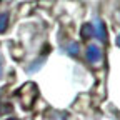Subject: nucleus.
I'll use <instances>...</instances> for the list:
<instances>
[{
    "label": "nucleus",
    "mask_w": 120,
    "mask_h": 120,
    "mask_svg": "<svg viewBox=\"0 0 120 120\" xmlns=\"http://www.w3.org/2000/svg\"><path fill=\"white\" fill-rule=\"evenodd\" d=\"M85 57H87V62H90V64H98V62H102V49L100 47H97V45H88L87 47V52H85Z\"/></svg>",
    "instance_id": "nucleus-1"
},
{
    "label": "nucleus",
    "mask_w": 120,
    "mask_h": 120,
    "mask_svg": "<svg viewBox=\"0 0 120 120\" xmlns=\"http://www.w3.org/2000/svg\"><path fill=\"white\" fill-rule=\"evenodd\" d=\"M94 37H97L100 42H107V30H105V25L102 20H94Z\"/></svg>",
    "instance_id": "nucleus-2"
},
{
    "label": "nucleus",
    "mask_w": 120,
    "mask_h": 120,
    "mask_svg": "<svg viewBox=\"0 0 120 120\" xmlns=\"http://www.w3.org/2000/svg\"><path fill=\"white\" fill-rule=\"evenodd\" d=\"M80 34H82V38H90V37H94V25L92 23H85L82 28H80Z\"/></svg>",
    "instance_id": "nucleus-3"
},
{
    "label": "nucleus",
    "mask_w": 120,
    "mask_h": 120,
    "mask_svg": "<svg viewBox=\"0 0 120 120\" xmlns=\"http://www.w3.org/2000/svg\"><path fill=\"white\" fill-rule=\"evenodd\" d=\"M8 27V13L7 12H0V34H4Z\"/></svg>",
    "instance_id": "nucleus-4"
},
{
    "label": "nucleus",
    "mask_w": 120,
    "mask_h": 120,
    "mask_svg": "<svg viewBox=\"0 0 120 120\" xmlns=\"http://www.w3.org/2000/svg\"><path fill=\"white\" fill-rule=\"evenodd\" d=\"M67 53H68V55H73V57H75V55L79 53V43H77V42L70 43V49H67Z\"/></svg>",
    "instance_id": "nucleus-5"
},
{
    "label": "nucleus",
    "mask_w": 120,
    "mask_h": 120,
    "mask_svg": "<svg viewBox=\"0 0 120 120\" xmlns=\"http://www.w3.org/2000/svg\"><path fill=\"white\" fill-rule=\"evenodd\" d=\"M2 72H4V58L0 57V79H2Z\"/></svg>",
    "instance_id": "nucleus-6"
},
{
    "label": "nucleus",
    "mask_w": 120,
    "mask_h": 120,
    "mask_svg": "<svg viewBox=\"0 0 120 120\" xmlns=\"http://www.w3.org/2000/svg\"><path fill=\"white\" fill-rule=\"evenodd\" d=\"M117 45H118V47H120V35L117 37Z\"/></svg>",
    "instance_id": "nucleus-7"
},
{
    "label": "nucleus",
    "mask_w": 120,
    "mask_h": 120,
    "mask_svg": "<svg viewBox=\"0 0 120 120\" xmlns=\"http://www.w3.org/2000/svg\"><path fill=\"white\" fill-rule=\"evenodd\" d=\"M7 120H17V118H7Z\"/></svg>",
    "instance_id": "nucleus-8"
}]
</instances>
